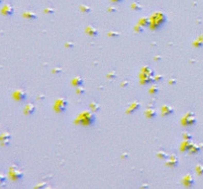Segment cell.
<instances>
[{"mask_svg":"<svg viewBox=\"0 0 203 189\" xmlns=\"http://www.w3.org/2000/svg\"><path fill=\"white\" fill-rule=\"evenodd\" d=\"M95 122V116L91 112H84L76 120V123L80 125H92Z\"/></svg>","mask_w":203,"mask_h":189,"instance_id":"1","label":"cell"},{"mask_svg":"<svg viewBox=\"0 0 203 189\" xmlns=\"http://www.w3.org/2000/svg\"><path fill=\"white\" fill-rule=\"evenodd\" d=\"M66 107H67V101L64 98H60L55 104V109L57 112H64V111H65Z\"/></svg>","mask_w":203,"mask_h":189,"instance_id":"2","label":"cell"},{"mask_svg":"<svg viewBox=\"0 0 203 189\" xmlns=\"http://www.w3.org/2000/svg\"><path fill=\"white\" fill-rule=\"evenodd\" d=\"M195 122V118H194V116L192 115V117L189 116V114L187 115V116H185L182 120V123H183L184 125H191V124H193Z\"/></svg>","mask_w":203,"mask_h":189,"instance_id":"3","label":"cell"},{"mask_svg":"<svg viewBox=\"0 0 203 189\" xmlns=\"http://www.w3.org/2000/svg\"><path fill=\"white\" fill-rule=\"evenodd\" d=\"M173 112V109L171 107H170L168 105H165V106H164L163 107V114L164 115H170V114H171Z\"/></svg>","mask_w":203,"mask_h":189,"instance_id":"4","label":"cell"},{"mask_svg":"<svg viewBox=\"0 0 203 189\" xmlns=\"http://www.w3.org/2000/svg\"><path fill=\"white\" fill-rule=\"evenodd\" d=\"M72 83L75 85V86H80L83 84V80L80 78V77H75L73 80H72Z\"/></svg>","mask_w":203,"mask_h":189,"instance_id":"5","label":"cell"},{"mask_svg":"<svg viewBox=\"0 0 203 189\" xmlns=\"http://www.w3.org/2000/svg\"><path fill=\"white\" fill-rule=\"evenodd\" d=\"M86 31L90 35H97V30H96L95 28H93V27H88L86 29Z\"/></svg>","mask_w":203,"mask_h":189,"instance_id":"6","label":"cell"},{"mask_svg":"<svg viewBox=\"0 0 203 189\" xmlns=\"http://www.w3.org/2000/svg\"><path fill=\"white\" fill-rule=\"evenodd\" d=\"M148 116H150V117H155L156 116V111L155 110H148Z\"/></svg>","mask_w":203,"mask_h":189,"instance_id":"7","label":"cell"},{"mask_svg":"<svg viewBox=\"0 0 203 189\" xmlns=\"http://www.w3.org/2000/svg\"><path fill=\"white\" fill-rule=\"evenodd\" d=\"M91 107L94 109V111H97L99 109V105H96V103H92L91 104Z\"/></svg>","mask_w":203,"mask_h":189,"instance_id":"8","label":"cell"},{"mask_svg":"<svg viewBox=\"0 0 203 189\" xmlns=\"http://www.w3.org/2000/svg\"><path fill=\"white\" fill-rule=\"evenodd\" d=\"M113 1H122V0H113Z\"/></svg>","mask_w":203,"mask_h":189,"instance_id":"9","label":"cell"}]
</instances>
